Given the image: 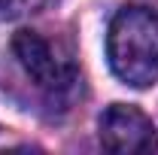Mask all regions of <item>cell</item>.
<instances>
[{
    "label": "cell",
    "mask_w": 158,
    "mask_h": 155,
    "mask_svg": "<svg viewBox=\"0 0 158 155\" xmlns=\"http://www.w3.org/2000/svg\"><path fill=\"white\" fill-rule=\"evenodd\" d=\"M110 67L125 85L146 88L158 82V15L146 6H125L106 34Z\"/></svg>",
    "instance_id": "1"
},
{
    "label": "cell",
    "mask_w": 158,
    "mask_h": 155,
    "mask_svg": "<svg viewBox=\"0 0 158 155\" xmlns=\"http://www.w3.org/2000/svg\"><path fill=\"white\" fill-rule=\"evenodd\" d=\"M100 143L118 155L158 152V134L152 119L131 103H113L100 116Z\"/></svg>",
    "instance_id": "2"
},
{
    "label": "cell",
    "mask_w": 158,
    "mask_h": 155,
    "mask_svg": "<svg viewBox=\"0 0 158 155\" xmlns=\"http://www.w3.org/2000/svg\"><path fill=\"white\" fill-rule=\"evenodd\" d=\"M12 52H15V58L21 61V67L27 70V76L37 85L64 88L76 79V67L70 61L58 58L52 43L46 37H40L37 31H19L12 37Z\"/></svg>",
    "instance_id": "3"
},
{
    "label": "cell",
    "mask_w": 158,
    "mask_h": 155,
    "mask_svg": "<svg viewBox=\"0 0 158 155\" xmlns=\"http://www.w3.org/2000/svg\"><path fill=\"white\" fill-rule=\"evenodd\" d=\"M24 6H27V0H0V21L21 15V12H24Z\"/></svg>",
    "instance_id": "4"
}]
</instances>
